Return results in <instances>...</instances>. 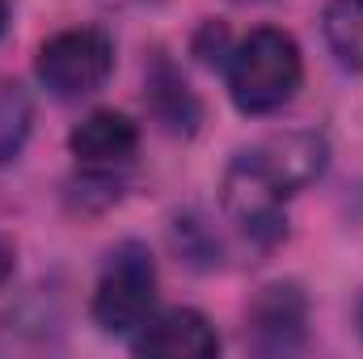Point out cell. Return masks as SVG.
I'll return each instance as SVG.
<instances>
[{"label":"cell","instance_id":"obj_7","mask_svg":"<svg viewBox=\"0 0 363 359\" xmlns=\"http://www.w3.org/2000/svg\"><path fill=\"white\" fill-rule=\"evenodd\" d=\"M131 351L148 359H211L220 351V338L194 309H157L152 321L131 334Z\"/></svg>","mask_w":363,"mask_h":359},{"label":"cell","instance_id":"obj_12","mask_svg":"<svg viewBox=\"0 0 363 359\" xmlns=\"http://www.w3.org/2000/svg\"><path fill=\"white\" fill-rule=\"evenodd\" d=\"M13 263H17V258H13V245L0 237V287L9 283V275H13Z\"/></svg>","mask_w":363,"mask_h":359},{"label":"cell","instance_id":"obj_5","mask_svg":"<svg viewBox=\"0 0 363 359\" xmlns=\"http://www.w3.org/2000/svg\"><path fill=\"white\" fill-rule=\"evenodd\" d=\"M68 148L89 178H118L140 153V127L118 110H93L68 136Z\"/></svg>","mask_w":363,"mask_h":359},{"label":"cell","instance_id":"obj_11","mask_svg":"<svg viewBox=\"0 0 363 359\" xmlns=\"http://www.w3.org/2000/svg\"><path fill=\"white\" fill-rule=\"evenodd\" d=\"M34 127V101L17 81H0V165L13 161Z\"/></svg>","mask_w":363,"mask_h":359},{"label":"cell","instance_id":"obj_9","mask_svg":"<svg viewBox=\"0 0 363 359\" xmlns=\"http://www.w3.org/2000/svg\"><path fill=\"white\" fill-rule=\"evenodd\" d=\"M148 106H152V114H157L169 131H182V136H190L194 123H199V101H194V93L186 89V81H182L165 60H157V68L148 72Z\"/></svg>","mask_w":363,"mask_h":359},{"label":"cell","instance_id":"obj_6","mask_svg":"<svg viewBox=\"0 0 363 359\" xmlns=\"http://www.w3.org/2000/svg\"><path fill=\"white\" fill-rule=\"evenodd\" d=\"M245 338L254 351L262 355H287L304 343V326H308V304L304 292L296 283H271L254 296L250 313H245Z\"/></svg>","mask_w":363,"mask_h":359},{"label":"cell","instance_id":"obj_13","mask_svg":"<svg viewBox=\"0 0 363 359\" xmlns=\"http://www.w3.org/2000/svg\"><path fill=\"white\" fill-rule=\"evenodd\" d=\"M4 26H9V0H0V34H4Z\"/></svg>","mask_w":363,"mask_h":359},{"label":"cell","instance_id":"obj_2","mask_svg":"<svg viewBox=\"0 0 363 359\" xmlns=\"http://www.w3.org/2000/svg\"><path fill=\"white\" fill-rule=\"evenodd\" d=\"M157 313V267L152 254L144 245H118L106 267L101 279L93 287V321L114 334V338H131L140 334Z\"/></svg>","mask_w":363,"mask_h":359},{"label":"cell","instance_id":"obj_14","mask_svg":"<svg viewBox=\"0 0 363 359\" xmlns=\"http://www.w3.org/2000/svg\"><path fill=\"white\" fill-rule=\"evenodd\" d=\"M359 330H363V300H359Z\"/></svg>","mask_w":363,"mask_h":359},{"label":"cell","instance_id":"obj_10","mask_svg":"<svg viewBox=\"0 0 363 359\" xmlns=\"http://www.w3.org/2000/svg\"><path fill=\"white\" fill-rule=\"evenodd\" d=\"M325 43L342 68L363 72V0H330L325 9Z\"/></svg>","mask_w":363,"mask_h":359},{"label":"cell","instance_id":"obj_8","mask_svg":"<svg viewBox=\"0 0 363 359\" xmlns=\"http://www.w3.org/2000/svg\"><path fill=\"white\" fill-rule=\"evenodd\" d=\"M250 157L291 199L296 190H304L308 182L321 178V170L330 161V148L317 131H279V136H267L262 144H254Z\"/></svg>","mask_w":363,"mask_h":359},{"label":"cell","instance_id":"obj_1","mask_svg":"<svg viewBox=\"0 0 363 359\" xmlns=\"http://www.w3.org/2000/svg\"><path fill=\"white\" fill-rule=\"evenodd\" d=\"M304 81V60L291 34L258 26L228 51V93L241 114L283 110Z\"/></svg>","mask_w":363,"mask_h":359},{"label":"cell","instance_id":"obj_3","mask_svg":"<svg viewBox=\"0 0 363 359\" xmlns=\"http://www.w3.org/2000/svg\"><path fill=\"white\" fill-rule=\"evenodd\" d=\"M110 72H114V43L93 26L60 30L38 47V81L60 101H81L97 93L110 81Z\"/></svg>","mask_w":363,"mask_h":359},{"label":"cell","instance_id":"obj_4","mask_svg":"<svg viewBox=\"0 0 363 359\" xmlns=\"http://www.w3.org/2000/svg\"><path fill=\"white\" fill-rule=\"evenodd\" d=\"M220 203H224V216L254 245H274L283 237V203H287V194L258 170V161L250 153L233 157V165L224 170Z\"/></svg>","mask_w":363,"mask_h":359}]
</instances>
